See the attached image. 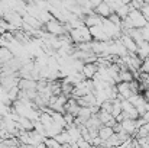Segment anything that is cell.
<instances>
[{
	"label": "cell",
	"instance_id": "cell-1",
	"mask_svg": "<svg viewBox=\"0 0 149 148\" xmlns=\"http://www.w3.org/2000/svg\"><path fill=\"white\" fill-rule=\"evenodd\" d=\"M71 39L74 44H80V42H87V41H93V36L90 34V28L83 25L80 28H74L68 31Z\"/></svg>",
	"mask_w": 149,
	"mask_h": 148
},
{
	"label": "cell",
	"instance_id": "cell-2",
	"mask_svg": "<svg viewBox=\"0 0 149 148\" xmlns=\"http://www.w3.org/2000/svg\"><path fill=\"white\" fill-rule=\"evenodd\" d=\"M127 16H129V19L132 20L133 28H143V26L148 23V20L145 19V16L142 15V12H141L139 9H132V10H129Z\"/></svg>",
	"mask_w": 149,
	"mask_h": 148
},
{
	"label": "cell",
	"instance_id": "cell-3",
	"mask_svg": "<svg viewBox=\"0 0 149 148\" xmlns=\"http://www.w3.org/2000/svg\"><path fill=\"white\" fill-rule=\"evenodd\" d=\"M90 34L93 36L94 41H110V38L106 35L104 29L101 25H96V26H91L90 28Z\"/></svg>",
	"mask_w": 149,
	"mask_h": 148
},
{
	"label": "cell",
	"instance_id": "cell-4",
	"mask_svg": "<svg viewBox=\"0 0 149 148\" xmlns=\"http://www.w3.org/2000/svg\"><path fill=\"white\" fill-rule=\"evenodd\" d=\"M97 70H99L97 61H96V62H86V64L83 65V68H81V73L84 74L86 79H93V76L97 73Z\"/></svg>",
	"mask_w": 149,
	"mask_h": 148
},
{
	"label": "cell",
	"instance_id": "cell-5",
	"mask_svg": "<svg viewBox=\"0 0 149 148\" xmlns=\"http://www.w3.org/2000/svg\"><path fill=\"white\" fill-rule=\"evenodd\" d=\"M94 13H97V15H100L101 18H109L110 16V13L113 12L111 9H110V6L104 1V0H101L97 6H94Z\"/></svg>",
	"mask_w": 149,
	"mask_h": 148
},
{
	"label": "cell",
	"instance_id": "cell-6",
	"mask_svg": "<svg viewBox=\"0 0 149 148\" xmlns=\"http://www.w3.org/2000/svg\"><path fill=\"white\" fill-rule=\"evenodd\" d=\"M120 41H122V44L125 45V48L127 49L129 52H136V49H138V44L129 36V35H126V34H122L120 35V38H119Z\"/></svg>",
	"mask_w": 149,
	"mask_h": 148
},
{
	"label": "cell",
	"instance_id": "cell-7",
	"mask_svg": "<svg viewBox=\"0 0 149 148\" xmlns=\"http://www.w3.org/2000/svg\"><path fill=\"white\" fill-rule=\"evenodd\" d=\"M13 57H15V55H13L12 49L9 48V47H1V45H0V62H1V64L10 61Z\"/></svg>",
	"mask_w": 149,
	"mask_h": 148
},
{
	"label": "cell",
	"instance_id": "cell-8",
	"mask_svg": "<svg viewBox=\"0 0 149 148\" xmlns=\"http://www.w3.org/2000/svg\"><path fill=\"white\" fill-rule=\"evenodd\" d=\"M54 138H55V140H56V141H58L61 145H64V144H70V142H71V137H70V134L65 131V128H64V129H62L59 134H56Z\"/></svg>",
	"mask_w": 149,
	"mask_h": 148
},
{
	"label": "cell",
	"instance_id": "cell-9",
	"mask_svg": "<svg viewBox=\"0 0 149 148\" xmlns=\"http://www.w3.org/2000/svg\"><path fill=\"white\" fill-rule=\"evenodd\" d=\"M111 134H113V129H111V126H109V125H101L99 128V137L103 141L109 140V138L111 137Z\"/></svg>",
	"mask_w": 149,
	"mask_h": 148
},
{
	"label": "cell",
	"instance_id": "cell-10",
	"mask_svg": "<svg viewBox=\"0 0 149 148\" xmlns=\"http://www.w3.org/2000/svg\"><path fill=\"white\" fill-rule=\"evenodd\" d=\"M129 10H130V7H129V4H125V3H122L114 12L123 19V18H126L127 16V13H129Z\"/></svg>",
	"mask_w": 149,
	"mask_h": 148
},
{
	"label": "cell",
	"instance_id": "cell-11",
	"mask_svg": "<svg viewBox=\"0 0 149 148\" xmlns=\"http://www.w3.org/2000/svg\"><path fill=\"white\" fill-rule=\"evenodd\" d=\"M44 142H45V145H47V147H52V148H59L61 147V144H59L54 137H45Z\"/></svg>",
	"mask_w": 149,
	"mask_h": 148
},
{
	"label": "cell",
	"instance_id": "cell-12",
	"mask_svg": "<svg viewBox=\"0 0 149 148\" xmlns=\"http://www.w3.org/2000/svg\"><path fill=\"white\" fill-rule=\"evenodd\" d=\"M141 118L143 119V122H149V110H146V112H145Z\"/></svg>",
	"mask_w": 149,
	"mask_h": 148
}]
</instances>
